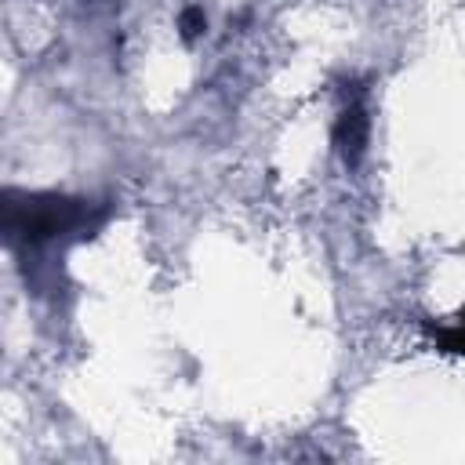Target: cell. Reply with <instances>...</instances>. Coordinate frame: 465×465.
Listing matches in <instances>:
<instances>
[{
    "instance_id": "2",
    "label": "cell",
    "mask_w": 465,
    "mask_h": 465,
    "mask_svg": "<svg viewBox=\"0 0 465 465\" xmlns=\"http://www.w3.org/2000/svg\"><path fill=\"white\" fill-rule=\"evenodd\" d=\"M367 138H371V116H367V105H363V94H352L338 120H334V149L338 156L345 160V167H356L367 153Z\"/></svg>"
},
{
    "instance_id": "1",
    "label": "cell",
    "mask_w": 465,
    "mask_h": 465,
    "mask_svg": "<svg viewBox=\"0 0 465 465\" xmlns=\"http://www.w3.org/2000/svg\"><path fill=\"white\" fill-rule=\"evenodd\" d=\"M109 203L65 193H4V243L22 262H51L69 243L91 240L109 222Z\"/></svg>"
},
{
    "instance_id": "3",
    "label": "cell",
    "mask_w": 465,
    "mask_h": 465,
    "mask_svg": "<svg viewBox=\"0 0 465 465\" xmlns=\"http://www.w3.org/2000/svg\"><path fill=\"white\" fill-rule=\"evenodd\" d=\"M432 341L443 349V352H454V356H465V309L450 320V323H440V327H429Z\"/></svg>"
},
{
    "instance_id": "4",
    "label": "cell",
    "mask_w": 465,
    "mask_h": 465,
    "mask_svg": "<svg viewBox=\"0 0 465 465\" xmlns=\"http://www.w3.org/2000/svg\"><path fill=\"white\" fill-rule=\"evenodd\" d=\"M203 29H207L203 7H185V11L178 15V33H182V40H196Z\"/></svg>"
}]
</instances>
